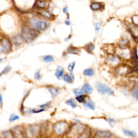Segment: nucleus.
I'll return each instance as SVG.
<instances>
[{
  "label": "nucleus",
  "instance_id": "33",
  "mask_svg": "<svg viewBox=\"0 0 138 138\" xmlns=\"http://www.w3.org/2000/svg\"><path fill=\"white\" fill-rule=\"evenodd\" d=\"M75 62H72L71 64H70L68 65V67H67L68 70L71 72L72 71L74 67H75Z\"/></svg>",
  "mask_w": 138,
  "mask_h": 138
},
{
  "label": "nucleus",
  "instance_id": "36",
  "mask_svg": "<svg viewBox=\"0 0 138 138\" xmlns=\"http://www.w3.org/2000/svg\"><path fill=\"white\" fill-rule=\"evenodd\" d=\"M35 78L36 79H40V78H41V76L40 75V73H39V72L36 73L35 75Z\"/></svg>",
  "mask_w": 138,
  "mask_h": 138
},
{
  "label": "nucleus",
  "instance_id": "2",
  "mask_svg": "<svg viewBox=\"0 0 138 138\" xmlns=\"http://www.w3.org/2000/svg\"><path fill=\"white\" fill-rule=\"evenodd\" d=\"M96 87L98 92H99L100 94H108V95L114 94V91L112 88L99 82H98L96 84Z\"/></svg>",
  "mask_w": 138,
  "mask_h": 138
},
{
  "label": "nucleus",
  "instance_id": "4",
  "mask_svg": "<svg viewBox=\"0 0 138 138\" xmlns=\"http://www.w3.org/2000/svg\"><path fill=\"white\" fill-rule=\"evenodd\" d=\"M68 127V125L65 122H59L57 123L54 126V130L56 133L59 134H63L66 131Z\"/></svg>",
  "mask_w": 138,
  "mask_h": 138
},
{
  "label": "nucleus",
  "instance_id": "9",
  "mask_svg": "<svg viewBox=\"0 0 138 138\" xmlns=\"http://www.w3.org/2000/svg\"><path fill=\"white\" fill-rule=\"evenodd\" d=\"M47 24L46 23L43 21V20H39L36 23L35 28L37 29L38 30L43 31L45 30L47 28Z\"/></svg>",
  "mask_w": 138,
  "mask_h": 138
},
{
  "label": "nucleus",
  "instance_id": "31",
  "mask_svg": "<svg viewBox=\"0 0 138 138\" xmlns=\"http://www.w3.org/2000/svg\"><path fill=\"white\" fill-rule=\"evenodd\" d=\"M76 99L79 102H83L85 100V98H84V96L83 95L78 96L76 97Z\"/></svg>",
  "mask_w": 138,
  "mask_h": 138
},
{
  "label": "nucleus",
  "instance_id": "11",
  "mask_svg": "<svg viewBox=\"0 0 138 138\" xmlns=\"http://www.w3.org/2000/svg\"><path fill=\"white\" fill-rule=\"evenodd\" d=\"M82 90L86 94H90L92 93V91H93V88L91 86L88 84H85L83 85V87H82Z\"/></svg>",
  "mask_w": 138,
  "mask_h": 138
},
{
  "label": "nucleus",
  "instance_id": "39",
  "mask_svg": "<svg viewBox=\"0 0 138 138\" xmlns=\"http://www.w3.org/2000/svg\"><path fill=\"white\" fill-rule=\"evenodd\" d=\"M65 24H67V25H68V26H69L70 24V22H69V21H66Z\"/></svg>",
  "mask_w": 138,
  "mask_h": 138
},
{
  "label": "nucleus",
  "instance_id": "18",
  "mask_svg": "<svg viewBox=\"0 0 138 138\" xmlns=\"http://www.w3.org/2000/svg\"><path fill=\"white\" fill-rule=\"evenodd\" d=\"M102 5L100 3L98 2L93 3L91 5V8L93 10H97L102 8Z\"/></svg>",
  "mask_w": 138,
  "mask_h": 138
},
{
  "label": "nucleus",
  "instance_id": "17",
  "mask_svg": "<svg viewBox=\"0 0 138 138\" xmlns=\"http://www.w3.org/2000/svg\"><path fill=\"white\" fill-rule=\"evenodd\" d=\"M84 105L86 107L91 109V110H94V102L91 100L88 101L87 102L84 103Z\"/></svg>",
  "mask_w": 138,
  "mask_h": 138
},
{
  "label": "nucleus",
  "instance_id": "29",
  "mask_svg": "<svg viewBox=\"0 0 138 138\" xmlns=\"http://www.w3.org/2000/svg\"><path fill=\"white\" fill-rule=\"evenodd\" d=\"M19 119V117L17 116H16L15 114H12L11 116H10V119H9V121L10 122H12V121H14L16 120H17V119Z\"/></svg>",
  "mask_w": 138,
  "mask_h": 138
},
{
  "label": "nucleus",
  "instance_id": "26",
  "mask_svg": "<svg viewBox=\"0 0 138 138\" xmlns=\"http://www.w3.org/2000/svg\"><path fill=\"white\" fill-rule=\"evenodd\" d=\"M131 72L138 73V64H134L133 67H130V73Z\"/></svg>",
  "mask_w": 138,
  "mask_h": 138
},
{
  "label": "nucleus",
  "instance_id": "12",
  "mask_svg": "<svg viewBox=\"0 0 138 138\" xmlns=\"http://www.w3.org/2000/svg\"><path fill=\"white\" fill-rule=\"evenodd\" d=\"M123 133L125 135L128 137L135 138L137 137V134L133 131L128 130V129H123Z\"/></svg>",
  "mask_w": 138,
  "mask_h": 138
},
{
  "label": "nucleus",
  "instance_id": "1",
  "mask_svg": "<svg viewBox=\"0 0 138 138\" xmlns=\"http://www.w3.org/2000/svg\"><path fill=\"white\" fill-rule=\"evenodd\" d=\"M38 34V32L36 30L28 27H24L22 30V36L24 41L28 43H30L34 41Z\"/></svg>",
  "mask_w": 138,
  "mask_h": 138
},
{
  "label": "nucleus",
  "instance_id": "28",
  "mask_svg": "<svg viewBox=\"0 0 138 138\" xmlns=\"http://www.w3.org/2000/svg\"><path fill=\"white\" fill-rule=\"evenodd\" d=\"M86 50H87L88 51V52H92V51L94 50V46L93 44H91V43H90V44H88L87 46H86Z\"/></svg>",
  "mask_w": 138,
  "mask_h": 138
},
{
  "label": "nucleus",
  "instance_id": "8",
  "mask_svg": "<svg viewBox=\"0 0 138 138\" xmlns=\"http://www.w3.org/2000/svg\"><path fill=\"white\" fill-rule=\"evenodd\" d=\"M24 41V39L23 38L22 35L20 36V35H16L12 38V42L16 46H19V45H21L23 43Z\"/></svg>",
  "mask_w": 138,
  "mask_h": 138
},
{
  "label": "nucleus",
  "instance_id": "20",
  "mask_svg": "<svg viewBox=\"0 0 138 138\" xmlns=\"http://www.w3.org/2000/svg\"><path fill=\"white\" fill-rule=\"evenodd\" d=\"M128 42L127 40H123L119 43V45L121 49H126L128 46Z\"/></svg>",
  "mask_w": 138,
  "mask_h": 138
},
{
  "label": "nucleus",
  "instance_id": "22",
  "mask_svg": "<svg viewBox=\"0 0 138 138\" xmlns=\"http://www.w3.org/2000/svg\"><path fill=\"white\" fill-rule=\"evenodd\" d=\"M84 74L86 76H92L94 75V71L92 69H87L84 71Z\"/></svg>",
  "mask_w": 138,
  "mask_h": 138
},
{
  "label": "nucleus",
  "instance_id": "32",
  "mask_svg": "<svg viewBox=\"0 0 138 138\" xmlns=\"http://www.w3.org/2000/svg\"><path fill=\"white\" fill-rule=\"evenodd\" d=\"M83 92L84 91H83V90H81V89H76L74 91V93H75V94L76 95H82V94H83Z\"/></svg>",
  "mask_w": 138,
  "mask_h": 138
},
{
  "label": "nucleus",
  "instance_id": "25",
  "mask_svg": "<svg viewBox=\"0 0 138 138\" xmlns=\"http://www.w3.org/2000/svg\"><path fill=\"white\" fill-rule=\"evenodd\" d=\"M43 60L44 61L47 63H50L52 62L53 61V58L51 56H45L44 58H43Z\"/></svg>",
  "mask_w": 138,
  "mask_h": 138
},
{
  "label": "nucleus",
  "instance_id": "40",
  "mask_svg": "<svg viewBox=\"0 0 138 138\" xmlns=\"http://www.w3.org/2000/svg\"><path fill=\"white\" fill-rule=\"evenodd\" d=\"M2 96H1V104H2Z\"/></svg>",
  "mask_w": 138,
  "mask_h": 138
},
{
  "label": "nucleus",
  "instance_id": "5",
  "mask_svg": "<svg viewBox=\"0 0 138 138\" xmlns=\"http://www.w3.org/2000/svg\"><path fill=\"white\" fill-rule=\"evenodd\" d=\"M112 137V134L110 131H98L95 133L94 138H111Z\"/></svg>",
  "mask_w": 138,
  "mask_h": 138
},
{
  "label": "nucleus",
  "instance_id": "16",
  "mask_svg": "<svg viewBox=\"0 0 138 138\" xmlns=\"http://www.w3.org/2000/svg\"><path fill=\"white\" fill-rule=\"evenodd\" d=\"M14 133L15 137L17 138H23V135L21 131L18 128V127H15L14 128Z\"/></svg>",
  "mask_w": 138,
  "mask_h": 138
},
{
  "label": "nucleus",
  "instance_id": "23",
  "mask_svg": "<svg viewBox=\"0 0 138 138\" xmlns=\"http://www.w3.org/2000/svg\"><path fill=\"white\" fill-rule=\"evenodd\" d=\"M132 94L134 98L135 99L138 98V86H137L134 87L132 92Z\"/></svg>",
  "mask_w": 138,
  "mask_h": 138
},
{
  "label": "nucleus",
  "instance_id": "19",
  "mask_svg": "<svg viewBox=\"0 0 138 138\" xmlns=\"http://www.w3.org/2000/svg\"><path fill=\"white\" fill-rule=\"evenodd\" d=\"M66 104L71 106L73 108H76V106H77V104H76L75 101L73 99H70L67 100L66 102Z\"/></svg>",
  "mask_w": 138,
  "mask_h": 138
},
{
  "label": "nucleus",
  "instance_id": "30",
  "mask_svg": "<svg viewBox=\"0 0 138 138\" xmlns=\"http://www.w3.org/2000/svg\"><path fill=\"white\" fill-rule=\"evenodd\" d=\"M133 23L136 26H138V16H134L132 17Z\"/></svg>",
  "mask_w": 138,
  "mask_h": 138
},
{
  "label": "nucleus",
  "instance_id": "27",
  "mask_svg": "<svg viewBox=\"0 0 138 138\" xmlns=\"http://www.w3.org/2000/svg\"><path fill=\"white\" fill-rule=\"evenodd\" d=\"M64 81L66 82V83H71L72 81V78L67 75H65L64 76Z\"/></svg>",
  "mask_w": 138,
  "mask_h": 138
},
{
  "label": "nucleus",
  "instance_id": "6",
  "mask_svg": "<svg viewBox=\"0 0 138 138\" xmlns=\"http://www.w3.org/2000/svg\"><path fill=\"white\" fill-rule=\"evenodd\" d=\"M107 63L111 66H116L119 64L120 62V60L118 57L113 55H110L107 57L106 59Z\"/></svg>",
  "mask_w": 138,
  "mask_h": 138
},
{
  "label": "nucleus",
  "instance_id": "38",
  "mask_svg": "<svg viewBox=\"0 0 138 138\" xmlns=\"http://www.w3.org/2000/svg\"><path fill=\"white\" fill-rule=\"evenodd\" d=\"M63 12L64 13H66L67 12V7H66V8H64L63 9Z\"/></svg>",
  "mask_w": 138,
  "mask_h": 138
},
{
  "label": "nucleus",
  "instance_id": "21",
  "mask_svg": "<svg viewBox=\"0 0 138 138\" xmlns=\"http://www.w3.org/2000/svg\"><path fill=\"white\" fill-rule=\"evenodd\" d=\"M48 89L49 90V91L51 92V94H52V96L53 97L56 96L57 95V94L58 93V90L57 89V88H54V87H49Z\"/></svg>",
  "mask_w": 138,
  "mask_h": 138
},
{
  "label": "nucleus",
  "instance_id": "34",
  "mask_svg": "<svg viewBox=\"0 0 138 138\" xmlns=\"http://www.w3.org/2000/svg\"><path fill=\"white\" fill-rule=\"evenodd\" d=\"M10 69H11V67H10V66H7L6 67L5 69L3 70L2 71V72L1 75H2L3 74H5L6 73H7L10 70Z\"/></svg>",
  "mask_w": 138,
  "mask_h": 138
},
{
  "label": "nucleus",
  "instance_id": "14",
  "mask_svg": "<svg viewBox=\"0 0 138 138\" xmlns=\"http://www.w3.org/2000/svg\"><path fill=\"white\" fill-rule=\"evenodd\" d=\"M34 5L37 8H41V9H43V8L46 7L47 5L44 1H36Z\"/></svg>",
  "mask_w": 138,
  "mask_h": 138
},
{
  "label": "nucleus",
  "instance_id": "7",
  "mask_svg": "<svg viewBox=\"0 0 138 138\" xmlns=\"http://www.w3.org/2000/svg\"><path fill=\"white\" fill-rule=\"evenodd\" d=\"M116 73L120 75H124L130 73V67H128L126 65L120 66L117 69Z\"/></svg>",
  "mask_w": 138,
  "mask_h": 138
},
{
  "label": "nucleus",
  "instance_id": "13",
  "mask_svg": "<svg viewBox=\"0 0 138 138\" xmlns=\"http://www.w3.org/2000/svg\"><path fill=\"white\" fill-rule=\"evenodd\" d=\"M38 13L40 14L41 15H42L43 16H45V17H46L47 18H52V16L51 14L49 13V11H46V10H44V9H40V10L38 11Z\"/></svg>",
  "mask_w": 138,
  "mask_h": 138
},
{
  "label": "nucleus",
  "instance_id": "10",
  "mask_svg": "<svg viewBox=\"0 0 138 138\" xmlns=\"http://www.w3.org/2000/svg\"><path fill=\"white\" fill-rule=\"evenodd\" d=\"M131 59L132 63L134 64H138V57L137 48L134 49V50L131 53Z\"/></svg>",
  "mask_w": 138,
  "mask_h": 138
},
{
  "label": "nucleus",
  "instance_id": "37",
  "mask_svg": "<svg viewBox=\"0 0 138 138\" xmlns=\"http://www.w3.org/2000/svg\"><path fill=\"white\" fill-rule=\"evenodd\" d=\"M108 122L110 123V125H111V123H114L115 122V120H114V119H112V118H108Z\"/></svg>",
  "mask_w": 138,
  "mask_h": 138
},
{
  "label": "nucleus",
  "instance_id": "3",
  "mask_svg": "<svg viewBox=\"0 0 138 138\" xmlns=\"http://www.w3.org/2000/svg\"><path fill=\"white\" fill-rule=\"evenodd\" d=\"M11 45L9 41L7 38L1 39L0 42V51L2 53H7L10 51Z\"/></svg>",
  "mask_w": 138,
  "mask_h": 138
},
{
  "label": "nucleus",
  "instance_id": "15",
  "mask_svg": "<svg viewBox=\"0 0 138 138\" xmlns=\"http://www.w3.org/2000/svg\"><path fill=\"white\" fill-rule=\"evenodd\" d=\"M56 75L57 77L58 78V79H60L62 77L63 75V69L62 67L61 66H58L57 67L56 72Z\"/></svg>",
  "mask_w": 138,
  "mask_h": 138
},
{
  "label": "nucleus",
  "instance_id": "24",
  "mask_svg": "<svg viewBox=\"0 0 138 138\" xmlns=\"http://www.w3.org/2000/svg\"><path fill=\"white\" fill-rule=\"evenodd\" d=\"M67 51L68 53H73V54H77L79 51H78L77 49L74 48V47H70V48L68 49Z\"/></svg>",
  "mask_w": 138,
  "mask_h": 138
},
{
  "label": "nucleus",
  "instance_id": "35",
  "mask_svg": "<svg viewBox=\"0 0 138 138\" xmlns=\"http://www.w3.org/2000/svg\"><path fill=\"white\" fill-rule=\"evenodd\" d=\"M100 29V24L98 23H96L95 24V29L96 31H98Z\"/></svg>",
  "mask_w": 138,
  "mask_h": 138
}]
</instances>
